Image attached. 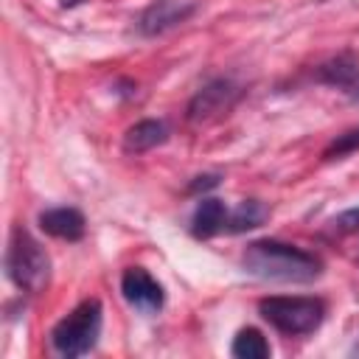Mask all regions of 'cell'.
Segmentation results:
<instances>
[{
  "instance_id": "cell-11",
  "label": "cell",
  "mask_w": 359,
  "mask_h": 359,
  "mask_svg": "<svg viewBox=\"0 0 359 359\" xmlns=\"http://www.w3.org/2000/svg\"><path fill=\"white\" fill-rule=\"evenodd\" d=\"M356 73H359V59L348 50V53H339V56H334V59L323 62V65L317 67L314 79H317L320 84L348 90V87H351V81L356 79Z\"/></svg>"
},
{
  "instance_id": "cell-3",
  "label": "cell",
  "mask_w": 359,
  "mask_h": 359,
  "mask_svg": "<svg viewBox=\"0 0 359 359\" xmlns=\"http://www.w3.org/2000/svg\"><path fill=\"white\" fill-rule=\"evenodd\" d=\"M101 323H104L101 303L95 297L81 300L67 317H62L50 328V348L65 359L84 356L95 348V342L101 337Z\"/></svg>"
},
{
  "instance_id": "cell-16",
  "label": "cell",
  "mask_w": 359,
  "mask_h": 359,
  "mask_svg": "<svg viewBox=\"0 0 359 359\" xmlns=\"http://www.w3.org/2000/svg\"><path fill=\"white\" fill-rule=\"evenodd\" d=\"M219 180H222L219 174H199V177H194V180L188 182V188H185V191H188L191 196H194V194H205V191L216 188V185H219Z\"/></svg>"
},
{
  "instance_id": "cell-1",
  "label": "cell",
  "mask_w": 359,
  "mask_h": 359,
  "mask_svg": "<svg viewBox=\"0 0 359 359\" xmlns=\"http://www.w3.org/2000/svg\"><path fill=\"white\" fill-rule=\"evenodd\" d=\"M244 272L278 283H311L323 275V258L278 238H258L241 252Z\"/></svg>"
},
{
  "instance_id": "cell-7",
  "label": "cell",
  "mask_w": 359,
  "mask_h": 359,
  "mask_svg": "<svg viewBox=\"0 0 359 359\" xmlns=\"http://www.w3.org/2000/svg\"><path fill=\"white\" fill-rule=\"evenodd\" d=\"M121 294L123 300L140 311V314H157L163 306H165V292L160 286V280L143 269V266H126L123 275H121Z\"/></svg>"
},
{
  "instance_id": "cell-9",
  "label": "cell",
  "mask_w": 359,
  "mask_h": 359,
  "mask_svg": "<svg viewBox=\"0 0 359 359\" xmlns=\"http://www.w3.org/2000/svg\"><path fill=\"white\" fill-rule=\"evenodd\" d=\"M165 140H168V126L157 118H146V121L132 123L123 132V151L126 154H143V151H151L154 146H160Z\"/></svg>"
},
{
  "instance_id": "cell-10",
  "label": "cell",
  "mask_w": 359,
  "mask_h": 359,
  "mask_svg": "<svg viewBox=\"0 0 359 359\" xmlns=\"http://www.w3.org/2000/svg\"><path fill=\"white\" fill-rule=\"evenodd\" d=\"M227 227V208L222 199H202L191 219L194 238H213L219 230Z\"/></svg>"
},
{
  "instance_id": "cell-13",
  "label": "cell",
  "mask_w": 359,
  "mask_h": 359,
  "mask_svg": "<svg viewBox=\"0 0 359 359\" xmlns=\"http://www.w3.org/2000/svg\"><path fill=\"white\" fill-rule=\"evenodd\" d=\"M230 353L236 359H266L272 353L266 337L258 331V328H241L236 337H233V345H230Z\"/></svg>"
},
{
  "instance_id": "cell-18",
  "label": "cell",
  "mask_w": 359,
  "mask_h": 359,
  "mask_svg": "<svg viewBox=\"0 0 359 359\" xmlns=\"http://www.w3.org/2000/svg\"><path fill=\"white\" fill-rule=\"evenodd\" d=\"M84 0H59V6L62 8H76V6H81Z\"/></svg>"
},
{
  "instance_id": "cell-19",
  "label": "cell",
  "mask_w": 359,
  "mask_h": 359,
  "mask_svg": "<svg viewBox=\"0 0 359 359\" xmlns=\"http://www.w3.org/2000/svg\"><path fill=\"white\" fill-rule=\"evenodd\" d=\"M353 353H356V356H359V342H356V345H353Z\"/></svg>"
},
{
  "instance_id": "cell-2",
  "label": "cell",
  "mask_w": 359,
  "mask_h": 359,
  "mask_svg": "<svg viewBox=\"0 0 359 359\" xmlns=\"http://www.w3.org/2000/svg\"><path fill=\"white\" fill-rule=\"evenodd\" d=\"M6 275L25 294H42L50 283V258H48L45 247L20 224L8 236Z\"/></svg>"
},
{
  "instance_id": "cell-4",
  "label": "cell",
  "mask_w": 359,
  "mask_h": 359,
  "mask_svg": "<svg viewBox=\"0 0 359 359\" xmlns=\"http://www.w3.org/2000/svg\"><path fill=\"white\" fill-rule=\"evenodd\" d=\"M258 314L283 337L314 334L325 320V303L320 297H286L272 294L258 300Z\"/></svg>"
},
{
  "instance_id": "cell-17",
  "label": "cell",
  "mask_w": 359,
  "mask_h": 359,
  "mask_svg": "<svg viewBox=\"0 0 359 359\" xmlns=\"http://www.w3.org/2000/svg\"><path fill=\"white\" fill-rule=\"evenodd\" d=\"M345 93H348V98H353V101H359V73H356V79L351 81V87H348Z\"/></svg>"
},
{
  "instance_id": "cell-12",
  "label": "cell",
  "mask_w": 359,
  "mask_h": 359,
  "mask_svg": "<svg viewBox=\"0 0 359 359\" xmlns=\"http://www.w3.org/2000/svg\"><path fill=\"white\" fill-rule=\"evenodd\" d=\"M269 216V208L258 199H244L238 202V208L227 216V230L230 233H247V230H255L266 222Z\"/></svg>"
},
{
  "instance_id": "cell-5",
  "label": "cell",
  "mask_w": 359,
  "mask_h": 359,
  "mask_svg": "<svg viewBox=\"0 0 359 359\" xmlns=\"http://www.w3.org/2000/svg\"><path fill=\"white\" fill-rule=\"evenodd\" d=\"M241 93H244V90H241L233 79H224V76L210 79L208 84H202V87L191 95V101H188V107H185V118H188L191 123L216 121V118H222L224 112H230V109L236 107V101L241 98Z\"/></svg>"
},
{
  "instance_id": "cell-15",
  "label": "cell",
  "mask_w": 359,
  "mask_h": 359,
  "mask_svg": "<svg viewBox=\"0 0 359 359\" xmlns=\"http://www.w3.org/2000/svg\"><path fill=\"white\" fill-rule=\"evenodd\" d=\"M356 230H359V208H348L328 222V236H334V238H345Z\"/></svg>"
},
{
  "instance_id": "cell-14",
  "label": "cell",
  "mask_w": 359,
  "mask_h": 359,
  "mask_svg": "<svg viewBox=\"0 0 359 359\" xmlns=\"http://www.w3.org/2000/svg\"><path fill=\"white\" fill-rule=\"evenodd\" d=\"M351 151H359V126H353V129L337 135V137L323 149V160H339V157H345V154H351Z\"/></svg>"
},
{
  "instance_id": "cell-6",
  "label": "cell",
  "mask_w": 359,
  "mask_h": 359,
  "mask_svg": "<svg viewBox=\"0 0 359 359\" xmlns=\"http://www.w3.org/2000/svg\"><path fill=\"white\" fill-rule=\"evenodd\" d=\"M196 8H199V0H151L140 11L135 28L140 36H160V34L182 25L185 20H191L196 14Z\"/></svg>"
},
{
  "instance_id": "cell-8",
  "label": "cell",
  "mask_w": 359,
  "mask_h": 359,
  "mask_svg": "<svg viewBox=\"0 0 359 359\" xmlns=\"http://www.w3.org/2000/svg\"><path fill=\"white\" fill-rule=\"evenodd\" d=\"M36 222L48 236L62 238V241H81L87 230L84 213L79 208H48L39 213Z\"/></svg>"
}]
</instances>
